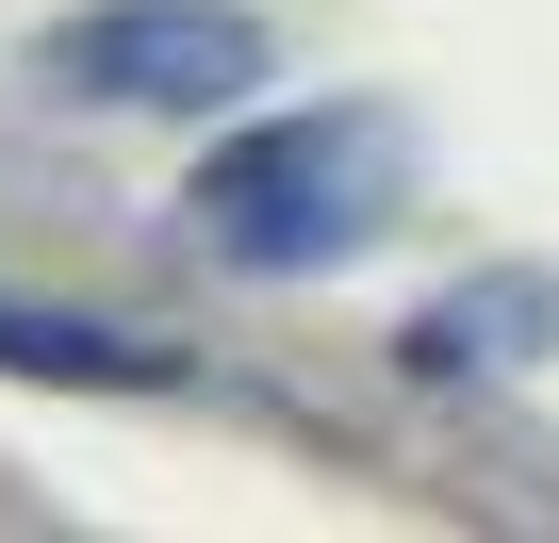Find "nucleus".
<instances>
[{
	"label": "nucleus",
	"mask_w": 559,
	"mask_h": 543,
	"mask_svg": "<svg viewBox=\"0 0 559 543\" xmlns=\"http://www.w3.org/2000/svg\"><path fill=\"white\" fill-rule=\"evenodd\" d=\"M0 379H83V396H165L181 363L99 330V314H34V297H0Z\"/></svg>",
	"instance_id": "3"
},
{
	"label": "nucleus",
	"mask_w": 559,
	"mask_h": 543,
	"mask_svg": "<svg viewBox=\"0 0 559 543\" xmlns=\"http://www.w3.org/2000/svg\"><path fill=\"white\" fill-rule=\"evenodd\" d=\"M34 83H67L99 116H230L263 83V17L247 0H83V17H50Z\"/></svg>",
	"instance_id": "2"
},
{
	"label": "nucleus",
	"mask_w": 559,
	"mask_h": 543,
	"mask_svg": "<svg viewBox=\"0 0 559 543\" xmlns=\"http://www.w3.org/2000/svg\"><path fill=\"white\" fill-rule=\"evenodd\" d=\"M395 198H412V116H395V99L247 116V132L181 181V214H198V247L230 263V281H313V263H362V247L395 231Z\"/></svg>",
	"instance_id": "1"
}]
</instances>
